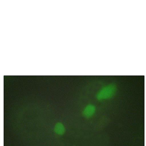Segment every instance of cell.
Returning a JSON list of instances; mask_svg holds the SVG:
<instances>
[{
    "label": "cell",
    "instance_id": "obj_3",
    "mask_svg": "<svg viewBox=\"0 0 146 146\" xmlns=\"http://www.w3.org/2000/svg\"><path fill=\"white\" fill-rule=\"evenodd\" d=\"M54 132L57 135H62L65 132L66 129L63 124L61 122H58L55 125L54 129Z\"/></svg>",
    "mask_w": 146,
    "mask_h": 146
},
{
    "label": "cell",
    "instance_id": "obj_1",
    "mask_svg": "<svg viewBox=\"0 0 146 146\" xmlns=\"http://www.w3.org/2000/svg\"><path fill=\"white\" fill-rule=\"evenodd\" d=\"M117 90L116 86L111 83L104 86L97 92L96 97L97 100L102 101L110 99L115 95Z\"/></svg>",
    "mask_w": 146,
    "mask_h": 146
},
{
    "label": "cell",
    "instance_id": "obj_2",
    "mask_svg": "<svg viewBox=\"0 0 146 146\" xmlns=\"http://www.w3.org/2000/svg\"><path fill=\"white\" fill-rule=\"evenodd\" d=\"M96 110V106L94 105L88 104L84 108L82 112V115L85 118H90L94 115Z\"/></svg>",
    "mask_w": 146,
    "mask_h": 146
}]
</instances>
